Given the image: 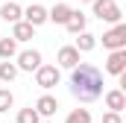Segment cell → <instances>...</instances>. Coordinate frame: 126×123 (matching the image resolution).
Segmentation results:
<instances>
[{"label": "cell", "instance_id": "9", "mask_svg": "<svg viewBox=\"0 0 126 123\" xmlns=\"http://www.w3.org/2000/svg\"><path fill=\"white\" fill-rule=\"evenodd\" d=\"M24 21H27V24H32V27L47 24V9H44L41 3H30V6L24 9Z\"/></svg>", "mask_w": 126, "mask_h": 123}, {"label": "cell", "instance_id": "21", "mask_svg": "<svg viewBox=\"0 0 126 123\" xmlns=\"http://www.w3.org/2000/svg\"><path fill=\"white\" fill-rule=\"evenodd\" d=\"M103 123H123V117H120V111H106Z\"/></svg>", "mask_w": 126, "mask_h": 123}, {"label": "cell", "instance_id": "20", "mask_svg": "<svg viewBox=\"0 0 126 123\" xmlns=\"http://www.w3.org/2000/svg\"><path fill=\"white\" fill-rule=\"evenodd\" d=\"M12 106H15V94L9 91V88H0V114L9 111Z\"/></svg>", "mask_w": 126, "mask_h": 123}, {"label": "cell", "instance_id": "7", "mask_svg": "<svg viewBox=\"0 0 126 123\" xmlns=\"http://www.w3.org/2000/svg\"><path fill=\"white\" fill-rule=\"evenodd\" d=\"M41 117H53L56 111H59V100L53 97V94H41L38 100H35V106H32Z\"/></svg>", "mask_w": 126, "mask_h": 123}, {"label": "cell", "instance_id": "11", "mask_svg": "<svg viewBox=\"0 0 126 123\" xmlns=\"http://www.w3.org/2000/svg\"><path fill=\"white\" fill-rule=\"evenodd\" d=\"M0 18H3L6 24H15V21H21V18H24V6H21V3H15V0H9V3H3V6H0Z\"/></svg>", "mask_w": 126, "mask_h": 123}, {"label": "cell", "instance_id": "5", "mask_svg": "<svg viewBox=\"0 0 126 123\" xmlns=\"http://www.w3.org/2000/svg\"><path fill=\"white\" fill-rule=\"evenodd\" d=\"M15 64H18V70H27V73H35V70H38V64H41V53H38V50H35V47H32V50H21V53H18V56H15Z\"/></svg>", "mask_w": 126, "mask_h": 123}, {"label": "cell", "instance_id": "6", "mask_svg": "<svg viewBox=\"0 0 126 123\" xmlns=\"http://www.w3.org/2000/svg\"><path fill=\"white\" fill-rule=\"evenodd\" d=\"M123 70H126V47H123V50H111L109 59H106V73L120 76Z\"/></svg>", "mask_w": 126, "mask_h": 123}, {"label": "cell", "instance_id": "13", "mask_svg": "<svg viewBox=\"0 0 126 123\" xmlns=\"http://www.w3.org/2000/svg\"><path fill=\"white\" fill-rule=\"evenodd\" d=\"M12 38H15V41H30V38H35V27L21 18V21L12 24Z\"/></svg>", "mask_w": 126, "mask_h": 123}, {"label": "cell", "instance_id": "12", "mask_svg": "<svg viewBox=\"0 0 126 123\" xmlns=\"http://www.w3.org/2000/svg\"><path fill=\"white\" fill-rule=\"evenodd\" d=\"M70 6L67 3H56L53 9H47V21H53V24H59V27H64L67 24V18H70Z\"/></svg>", "mask_w": 126, "mask_h": 123}, {"label": "cell", "instance_id": "23", "mask_svg": "<svg viewBox=\"0 0 126 123\" xmlns=\"http://www.w3.org/2000/svg\"><path fill=\"white\" fill-rule=\"evenodd\" d=\"M82 3H91V0H82Z\"/></svg>", "mask_w": 126, "mask_h": 123}, {"label": "cell", "instance_id": "14", "mask_svg": "<svg viewBox=\"0 0 126 123\" xmlns=\"http://www.w3.org/2000/svg\"><path fill=\"white\" fill-rule=\"evenodd\" d=\"M85 27H88V18H85L79 9H73V12H70V18H67V24H64V30L70 32V35H76V32H82Z\"/></svg>", "mask_w": 126, "mask_h": 123}, {"label": "cell", "instance_id": "15", "mask_svg": "<svg viewBox=\"0 0 126 123\" xmlns=\"http://www.w3.org/2000/svg\"><path fill=\"white\" fill-rule=\"evenodd\" d=\"M79 53H91L97 47V35H91L88 30H82V32H76V44H73Z\"/></svg>", "mask_w": 126, "mask_h": 123}, {"label": "cell", "instance_id": "22", "mask_svg": "<svg viewBox=\"0 0 126 123\" xmlns=\"http://www.w3.org/2000/svg\"><path fill=\"white\" fill-rule=\"evenodd\" d=\"M38 123H50V120H38Z\"/></svg>", "mask_w": 126, "mask_h": 123}, {"label": "cell", "instance_id": "4", "mask_svg": "<svg viewBox=\"0 0 126 123\" xmlns=\"http://www.w3.org/2000/svg\"><path fill=\"white\" fill-rule=\"evenodd\" d=\"M103 47L106 50H123L126 47V24H111V30L103 32Z\"/></svg>", "mask_w": 126, "mask_h": 123}, {"label": "cell", "instance_id": "1", "mask_svg": "<svg viewBox=\"0 0 126 123\" xmlns=\"http://www.w3.org/2000/svg\"><path fill=\"white\" fill-rule=\"evenodd\" d=\"M70 94L79 103H94L103 97V73L100 67L79 62L76 67H70Z\"/></svg>", "mask_w": 126, "mask_h": 123}, {"label": "cell", "instance_id": "19", "mask_svg": "<svg viewBox=\"0 0 126 123\" xmlns=\"http://www.w3.org/2000/svg\"><path fill=\"white\" fill-rule=\"evenodd\" d=\"M41 120V114H38V111H35V108H21V111H18V117H15V123H38Z\"/></svg>", "mask_w": 126, "mask_h": 123}, {"label": "cell", "instance_id": "17", "mask_svg": "<svg viewBox=\"0 0 126 123\" xmlns=\"http://www.w3.org/2000/svg\"><path fill=\"white\" fill-rule=\"evenodd\" d=\"M18 56V41L9 35V38H0V59H15Z\"/></svg>", "mask_w": 126, "mask_h": 123}, {"label": "cell", "instance_id": "18", "mask_svg": "<svg viewBox=\"0 0 126 123\" xmlns=\"http://www.w3.org/2000/svg\"><path fill=\"white\" fill-rule=\"evenodd\" d=\"M64 123H91V111H88V108H73V111L64 117Z\"/></svg>", "mask_w": 126, "mask_h": 123}, {"label": "cell", "instance_id": "8", "mask_svg": "<svg viewBox=\"0 0 126 123\" xmlns=\"http://www.w3.org/2000/svg\"><path fill=\"white\" fill-rule=\"evenodd\" d=\"M79 56H82V53H79L73 44H67V47H59L56 62H59V67H67V70H70V67H76V64H79Z\"/></svg>", "mask_w": 126, "mask_h": 123}, {"label": "cell", "instance_id": "3", "mask_svg": "<svg viewBox=\"0 0 126 123\" xmlns=\"http://www.w3.org/2000/svg\"><path fill=\"white\" fill-rule=\"evenodd\" d=\"M91 6H94V15L106 24H120L123 21V12L114 0H91Z\"/></svg>", "mask_w": 126, "mask_h": 123}, {"label": "cell", "instance_id": "10", "mask_svg": "<svg viewBox=\"0 0 126 123\" xmlns=\"http://www.w3.org/2000/svg\"><path fill=\"white\" fill-rule=\"evenodd\" d=\"M103 100H106V108H109V111H123V108H126V94H123V88L106 91Z\"/></svg>", "mask_w": 126, "mask_h": 123}, {"label": "cell", "instance_id": "16", "mask_svg": "<svg viewBox=\"0 0 126 123\" xmlns=\"http://www.w3.org/2000/svg\"><path fill=\"white\" fill-rule=\"evenodd\" d=\"M18 73H21V70H18V64H15L12 59H3V62H0V82H12Z\"/></svg>", "mask_w": 126, "mask_h": 123}, {"label": "cell", "instance_id": "2", "mask_svg": "<svg viewBox=\"0 0 126 123\" xmlns=\"http://www.w3.org/2000/svg\"><path fill=\"white\" fill-rule=\"evenodd\" d=\"M62 82V67L59 64H38V70H35V85L38 88H44V91H50V88H56Z\"/></svg>", "mask_w": 126, "mask_h": 123}]
</instances>
